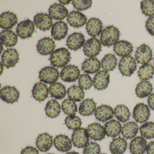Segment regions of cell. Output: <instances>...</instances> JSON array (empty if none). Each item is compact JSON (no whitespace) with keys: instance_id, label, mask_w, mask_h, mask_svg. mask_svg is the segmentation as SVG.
<instances>
[{"instance_id":"1","label":"cell","mask_w":154,"mask_h":154,"mask_svg":"<svg viewBox=\"0 0 154 154\" xmlns=\"http://www.w3.org/2000/svg\"><path fill=\"white\" fill-rule=\"evenodd\" d=\"M119 30L114 26H109L105 28L100 36V42L104 46L110 47L115 45L119 38Z\"/></svg>"},{"instance_id":"2","label":"cell","mask_w":154,"mask_h":154,"mask_svg":"<svg viewBox=\"0 0 154 154\" xmlns=\"http://www.w3.org/2000/svg\"><path fill=\"white\" fill-rule=\"evenodd\" d=\"M71 54L64 48H59L51 54L50 60L51 64L54 67H63L70 62Z\"/></svg>"},{"instance_id":"3","label":"cell","mask_w":154,"mask_h":154,"mask_svg":"<svg viewBox=\"0 0 154 154\" xmlns=\"http://www.w3.org/2000/svg\"><path fill=\"white\" fill-rule=\"evenodd\" d=\"M119 68L122 75L131 76L137 69L136 60L131 56L124 57L120 61Z\"/></svg>"},{"instance_id":"4","label":"cell","mask_w":154,"mask_h":154,"mask_svg":"<svg viewBox=\"0 0 154 154\" xmlns=\"http://www.w3.org/2000/svg\"><path fill=\"white\" fill-rule=\"evenodd\" d=\"M89 137L87 130L84 128H80L73 132L72 136V141L75 146L82 148L88 144Z\"/></svg>"},{"instance_id":"5","label":"cell","mask_w":154,"mask_h":154,"mask_svg":"<svg viewBox=\"0 0 154 154\" xmlns=\"http://www.w3.org/2000/svg\"><path fill=\"white\" fill-rule=\"evenodd\" d=\"M59 77L58 70L52 66L44 67L39 72V78L45 83L53 84L57 81Z\"/></svg>"},{"instance_id":"6","label":"cell","mask_w":154,"mask_h":154,"mask_svg":"<svg viewBox=\"0 0 154 154\" xmlns=\"http://www.w3.org/2000/svg\"><path fill=\"white\" fill-rule=\"evenodd\" d=\"M20 94L18 90L13 86L3 87L0 91V98L8 103H13L18 100Z\"/></svg>"},{"instance_id":"7","label":"cell","mask_w":154,"mask_h":154,"mask_svg":"<svg viewBox=\"0 0 154 154\" xmlns=\"http://www.w3.org/2000/svg\"><path fill=\"white\" fill-rule=\"evenodd\" d=\"M101 50L100 42L97 38H93L86 41L83 48L85 55L92 58L99 54Z\"/></svg>"},{"instance_id":"8","label":"cell","mask_w":154,"mask_h":154,"mask_svg":"<svg viewBox=\"0 0 154 154\" xmlns=\"http://www.w3.org/2000/svg\"><path fill=\"white\" fill-rule=\"evenodd\" d=\"M135 58L138 63L143 65L148 63L152 58L151 48L145 44L140 46L135 53Z\"/></svg>"},{"instance_id":"9","label":"cell","mask_w":154,"mask_h":154,"mask_svg":"<svg viewBox=\"0 0 154 154\" xmlns=\"http://www.w3.org/2000/svg\"><path fill=\"white\" fill-rule=\"evenodd\" d=\"M35 30L34 23L30 20H27L18 24L17 29V33L22 39H26L31 37Z\"/></svg>"},{"instance_id":"10","label":"cell","mask_w":154,"mask_h":154,"mask_svg":"<svg viewBox=\"0 0 154 154\" xmlns=\"http://www.w3.org/2000/svg\"><path fill=\"white\" fill-rule=\"evenodd\" d=\"M149 116L150 111L146 104L139 103L134 107L133 117L137 122L140 123L146 122L149 119Z\"/></svg>"},{"instance_id":"11","label":"cell","mask_w":154,"mask_h":154,"mask_svg":"<svg viewBox=\"0 0 154 154\" xmlns=\"http://www.w3.org/2000/svg\"><path fill=\"white\" fill-rule=\"evenodd\" d=\"M80 75V71L78 66L70 65L65 66L61 71V78L63 82H72L77 80Z\"/></svg>"},{"instance_id":"12","label":"cell","mask_w":154,"mask_h":154,"mask_svg":"<svg viewBox=\"0 0 154 154\" xmlns=\"http://www.w3.org/2000/svg\"><path fill=\"white\" fill-rule=\"evenodd\" d=\"M2 60L3 65L8 69L14 67L19 60L18 52L13 48L8 49L2 56Z\"/></svg>"},{"instance_id":"13","label":"cell","mask_w":154,"mask_h":154,"mask_svg":"<svg viewBox=\"0 0 154 154\" xmlns=\"http://www.w3.org/2000/svg\"><path fill=\"white\" fill-rule=\"evenodd\" d=\"M55 48L54 41L49 37H45L39 40L37 45L38 52L42 55L50 54Z\"/></svg>"},{"instance_id":"14","label":"cell","mask_w":154,"mask_h":154,"mask_svg":"<svg viewBox=\"0 0 154 154\" xmlns=\"http://www.w3.org/2000/svg\"><path fill=\"white\" fill-rule=\"evenodd\" d=\"M34 23L40 30H49L53 26V20L50 16L45 13H38L34 17Z\"/></svg>"},{"instance_id":"15","label":"cell","mask_w":154,"mask_h":154,"mask_svg":"<svg viewBox=\"0 0 154 154\" xmlns=\"http://www.w3.org/2000/svg\"><path fill=\"white\" fill-rule=\"evenodd\" d=\"M87 133L91 139L101 140L105 138L106 134L103 126L98 123L90 124L87 128Z\"/></svg>"},{"instance_id":"16","label":"cell","mask_w":154,"mask_h":154,"mask_svg":"<svg viewBox=\"0 0 154 154\" xmlns=\"http://www.w3.org/2000/svg\"><path fill=\"white\" fill-rule=\"evenodd\" d=\"M110 81V75L108 72L101 71L98 72L93 79V85L97 90H105L108 87Z\"/></svg>"},{"instance_id":"17","label":"cell","mask_w":154,"mask_h":154,"mask_svg":"<svg viewBox=\"0 0 154 154\" xmlns=\"http://www.w3.org/2000/svg\"><path fill=\"white\" fill-rule=\"evenodd\" d=\"M85 37L82 33H74L68 36L66 40V46L69 49L76 51L83 46Z\"/></svg>"},{"instance_id":"18","label":"cell","mask_w":154,"mask_h":154,"mask_svg":"<svg viewBox=\"0 0 154 154\" xmlns=\"http://www.w3.org/2000/svg\"><path fill=\"white\" fill-rule=\"evenodd\" d=\"M67 24L64 21H58L54 24L51 30V35L56 40H61L66 36L68 33Z\"/></svg>"},{"instance_id":"19","label":"cell","mask_w":154,"mask_h":154,"mask_svg":"<svg viewBox=\"0 0 154 154\" xmlns=\"http://www.w3.org/2000/svg\"><path fill=\"white\" fill-rule=\"evenodd\" d=\"M87 20L85 15L77 11H73L69 13L67 19V22L71 26L77 28L84 26Z\"/></svg>"},{"instance_id":"20","label":"cell","mask_w":154,"mask_h":154,"mask_svg":"<svg viewBox=\"0 0 154 154\" xmlns=\"http://www.w3.org/2000/svg\"><path fill=\"white\" fill-rule=\"evenodd\" d=\"M146 139L142 137H137L130 144V151L132 154H143L147 149Z\"/></svg>"},{"instance_id":"21","label":"cell","mask_w":154,"mask_h":154,"mask_svg":"<svg viewBox=\"0 0 154 154\" xmlns=\"http://www.w3.org/2000/svg\"><path fill=\"white\" fill-rule=\"evenodd\" d=\"M114 112L110 106L107 105H102L98 107L95 111V118L99 121H107L113 117Z\"/></svg>"},{"instance_id":"22","label":"cell","mask_w":154,"mask_h":154,"mask_svg":"<svg viewBox=\"0 0 154 154\" xmlns=\"http://www.w3.org/2000/svg\"><path fill=\"white\" fill-rule=\"evenodd\" d=\"M53 137L48 133L40 134L36 140V146L42 152H45L49 150L53 146Z\"/></svg>"},{"instance_id":"23","label":"cell","mask_w":154,"mask_h":154,"mask_svg":"<svg viewBox=\"0 0 154 154\" xmlns=\"http://www.w3.org/2000/svg\"><path fill=\"white\" fill-rule=\"evenodd\" d=\"M103 28V24L100 20L96 18H92L86 24V29L88 35L93 37H97L100 35Z\"/></svg>"},{"instance_id":"24","label":"cell","mask_w":154,"mask_h":154,"mask_svg":"<svg viewBox=\"0 0 154 154\" xmlns=\"http://www.w3.org/2000/svg\"><path fill=\"white\" fill-rule=\"evenodd\" d=\"M17 17L12 12H6L0 17V26L3 29L12 28L17 23Z\"/></svg>"},{"instance_id":"25","label":"cell","mask_w":154,"mask_h":154,"mask_svg":"<svg viewBox=\"0 0 154 154\" xmlns=\"http://www.w3.org/2000/svg\"><path fill=\"white\" fill-rule=\"evenodd\" d=\"M133 48L131 43L125 40H121L114 45L113 51L117 55L124 57L128 56L133 52Z\"/></svg>"},{"instance_id":"26","label":"cell","mask_w":154,"mask_h":154,"mask_svg":"<svg viewBox=\"0 0 154 154\" xmlns=\"http://www.w3.org/2000/svg\"><path fill=\"white\" fill-rule=\"evenodd\" d=\"M54 143L57 149L61 152H67L72 149V141L66 135H57L55 137Z\"/></svg>"},{"instance_id":"27","label":"cell","mask_w":154,"mask_h":154,"mask_svg":"<svg viewBox=\"0 0 154 154\" xmlns=\"http://www.w3.org/2000/svg\"><path fill=\"white\" fill-rule=\"evenodd\" d=\"M48 12L50 17L56 20H63L68 13V10L64 6L57 3L50 7Z\"/></svg>"},{"instance_id":"28","label":"cell","mask_w":154,"mask_h":154,"mask_svg":"<svg viewBox=\"0 0 154 154\" xmlns=\"http://www.w3.org/2000/svg\"><path fill=\"white\" fill-rule=\"evenodd\" d=\"M32 92L34 99L39 102L44 101L48 97V89L43 83L37 82L34 85Z\"/></svg>"},{"instance_id":"29","label":"cell","mask_w":154,"mask_h":154,"mask_svg":"<svg viewBox=\"0 0 154 154\" xmlns=\"http://www.w3.org/2000/svg\"><path fill=\"white\" fill-rule=\"evenodd\" d=\"M101 67L100 61L96 58H90L86 59L82 65V70L85 73L94 74L100 70Z\"/></svg>"},{"instance_id":"30","label":"cell","mask_w":154,"mask_h":154,"mask_svg":"<svg viewBox=\"0 0 154 154\" xmlns=\"http://www.w3.org/2000/svg\"><path fill=\"white\" fill-rule=\"evenodd\" d=\"M104 129L108 137H115L120 134L122 128L119 122L112 119L109 121L105 124Z\"/></svg>"},{"instance_id":"31","label":"cell","mask_w":154,"mask_h":154,"mask_svg":"<svg viewBox=\"0 0 154 154\" xmlns=\"http://www.w3.org/2000/svg\"><path fill=\"white\" fill-rule=\"evenodd\" d=\"M127 142L123 138L113 139L110 145V150L112 154H122L126 151Z\"/></svg>"},{"instance_id":"32","label":"cell","mask_w":154,"mask_h":154,"mask_svg":"<svg viewBox=\"0 0 154 154\" xmlns=\"http://www.w3.org/2000/svg\"><path fill=\"white\" fill-rule=\"evenodd\" d=\"M0 39L2 43L9 47L14 46L18 41L17 35L10 30L2 31L0 34Z\"/></svg>"},{"instance_id":"33","label":"cell","mask_w":154,"mask_h":154,"mask_svg":"<svg viewBox=\"0 0 154 154\" xmlns=\"http://www.w3.org/2000/svg\"><path fill=\"white\" fill-rule=\"evenodd\" d=\"M96 107V103L93 99H86L80 104L79 109V113L82 116H90L95 111Z\"/></svg>"},{"instance_id":"34","label":"cell","mask_w":154,"mask_h":154,"mask_svg":"<svg viewBox=\"0 0 154 154\" xmlns=\"http://www.w3.org/2000/svg\"><path fill=\"white\" fill-rule=\"evenodd\" d=\"M153 88L148 81H142L138 84L135 89L136 95L140 98H144L150 95Z\"/></svg>"},{"instance_id":"35","label":"cell","mask_w":154,"mask_h":154,"mask_svg":"<svg viewBox=\"0 0 154 154\" xmlns=\"http://www.w3.org/2000/svg\"><path fill=\"white\" fill-rule=\"evenodd\" d=\"M49 90L51 96L57 100L63 99L66 95L65 86L61 83L55 82L52 84Z\"/></svg>"},{"instance_id":"36","label":"cell","mask_w":154,"mask_h":154,"mask_svg":"<svg viewBox=\"0 0 154 154\" xmlns=\"http://www.w3.org/2000/svg\"><path fill=\"white\" fill-rule=\"evenodd\" d=\"M46 114L49 118L54 119L58 117L61 112V106L59 103L54 100H49L45 109Z\"/></svg>"},{"instance_id":"37","label":"cell","mask_w":154,"mask_h":154,"mask_svg":"<svg viewBox=\"0 0 154 154\" xmlns=\"http://www.w3.org/2000/svg\"><path fill=\"white\" fill-rule=\"evenodd\" d=\"M138 126L136 122H130L126 123L122 128V134L127 139L134 137L138 131Z\"/></svg>"},{"instance_id":"38","label":"cell","mask_w":154,"mask_h":154,"mask_svg":"<svg viewBox=\"0 0 154 154\" xmlns=\"http://www.w3.org/2000/svg\"><path fill=\"white\" fill-rule=\"evenodd\" d=\"M114 115L116 119L122 122H126L130 117V112L128 108L123 104L116 106L114 109Z\"/></svg>"},{"instance_id":"39","label":"cell","mask_w":154,"mask_h":154,"mask_svg":"<svg viewBox=\"0 0 154 154\" xmlns=\"http://www.w3.org/2000/svg\"><path fill=\"white\" fill-rule=\"evenodd\" d=\"M117 59L113 54L106 55L102 60V67L106 72L112 71L117 66Z\"/></svg>"},{"instance_id":"40","label":"cell","mask_w":154,"mask_h":154,"mask_svg":"<svg viewBox=\"0 0 154 154\" xmlns=\"http://www.w3.org/2000/svg\"><path fill=\"white\" fill-rule=\"evenodd\" d=\"M154 68L151 64H147L140 66L138 71V76L140 80L146 81L153 78Z\"/></svg>"},{"instance_id":"41","label":"cell","mask_w":154,"mask_h":154,"mask_svg":"<svg viewBox=\"0 0 154 154\" xmlns=\"http://www.w3.org/2000/svg\"><path fill=\"white\" fill-rule=\"evenodd\" d=\"M67 92L68 97L75 101H81L84 98V92L80 86L72 85L69 88Z\"/></svg>"},{"instance_id":"42","label":"cell","mask_w":154,"mask_h":154,"mask_svg":"<svg viewBox=\"0 0 154 154\" xmlns=\"http://www.w3.org/2000/svg\"><path fill=\"white\" fill-rule=\"evenodd\" d=\"M62 108L64 113L68 115H75L77 111V105L71 99L64 100L62 103Z\"/></svg>"},{"instance_id":"43","label":"cell","mask_w":154,"mask_h":154,"mask_svg":"<svg viewBox=\"0 0 154 154\" xmlns=\"http://www.w3.org/2000/svg\"><path fill=\"white\" fill-rule=\"evenodd\" d=\"M140 134L146 139L154 138V122H147L141 125L140 128Z\"/></svg>"},{"instance_id":"44","label":"cell","mask_w":154,"mask_h":154,"mask_svg":"<svg viewBox=\"0 0 154 154\" xmlns=\"http://www.w3.org/2000/svg\"><path fill=\"white\" fill-rule=\"evenodd\" d=\"M65 123L68 128L75 130L80 128L82 124L81 119L75 115H70L66 117L65 120Z\"/></svg>"},{"instance_id":"45","label":"cell","mask_w":154,"mask_h":154,"mask_svg":"<svg viewBox=\"0 0 154 154\" xmlns=\"http://www.w3.org/2000/svg\"><path fill=\"white\" fill-rule=\"evenodd\" d=\"M142 13L147 17L154 15V1L153 0H143L140 2Z\"/></svg>"},{"instance_id":"46","label":"cell","mask_w":154,"mask_h":154,"mask_svg":"<svg viewBox=\"0 0 154 154\" xmlns=\"http://www.w3.org/2000/svg\"><path fill=\"white\" fill-rule=\"evenodd\" d=\"M78 83L79 86L82 89L85 90H89L92 85V80L89 75L85 74L80 75Z\"/></svg>"},{"instance_id":"47","label":"cell","mask_w":154,"mask_h":154,"mask_svg":"<svg viewBox=\"0 0 154 154\" xmlns=\"http://www.w3.org/2000/svg\"><path fill=\"white\" fill-rule=\"evenodd\" d=\"M72 3L75 8L76 9L79 11H84L90 8L91 7L92 1L91 0H74L72 1Z\"/></svg>"},{"instance_id":"48","label":"cell","mask_w":154,"mask_h":154,"mask_svg":"<svg viewBox=\"0 0 154 154\" xmlns=\"http://www.w3.org/2000/svg\"><path fill=\"white\" fill-rule=\"evenodd\" d=\"M100 145L96 142H91L85 146L83 154H100Z\"/></svg>"},{"instance_id":"49","label":"cell","mask_w":154,"mask_h":154,"mask_svg":"<svg viewBox=\"0 0 154 154\" xmlns=\"http://www.w3.org/2000/svg\"><path fill=\"white\" fill-rule=\"evenodd\" d=\"M146 30L151 36H154V17H150L146 22Z\"/></svg>"},{"instance_id":"50","label":"cell","mask_w":154,"mask_h":154,"mask_svg":"<svg viewBox=\"0 0 154 154\" xmlns=\"http://www.w3.org/2000/svg\"><path fill=\"white\" fill-rule=\"evenodd\" d=\"M21 154H39V152L34 147L27 146L22 149Z\"/></svg>"},{"instance_id":"51","label":"cell","mask_w":154,"mask_h":154,"mask_svg":"<svg viewBox=\"0 0 154 154\" xmlns=\"http://www.w3.org/2000/svg\"><path fill=\"white\" fill-rule=\"evenodd\" d=\"M147 154H154V141H151L148 144L146 149Z\"/></svg>"},{"instance_id":"52","label":"cell","mask_w":154,"mask_h":154,"mask_svg":"<svg viewBox=\"0 0 154 154\" xmlns=\"http://www.w3.org/2000/svg\"><path fill=\"white\" fill-rule=\"evenodd\" d=\"M148 103L150 109L154 111V93L149 95L148 99Z\"/></svg>"},{"instance_id":"53","label":"cell","mask_w":154,"mask_h":154,"mask_svg":"<svg viewBox=\"0 0 154 154\" xmlns=\"http://www.w3.org/2000/svg\"><path fill=\"white\" fill-rule=\"evenodd\" d=\"M71 1H59V2L60 3H62L63 4H68L70 3V2H71Z\"/></svg>"},{"instance_id":"54","label":"cell","mask_w":154,"mask_h":154,"mask_svg":"<svg viewBox=\"0 0 154 154\" xmlns=\"http://www.w3.org/2000/svg\"><path fill=\"white\" fill-rule=\"evenodd\" d=\"M66 154H80L78 152H75V151H72V152H69L66 153Z\"/></svg>"},{"instance_id":"55","label":"cell","mask_w":154,"mask_h":154,"mask_svg":"<svg viewBox=\"0 0 154 154\" xmlns=\"http://www.w3.org/2000/svg\"><path fill=\"white\" fill-rule=\"evenodd\" d=\"M53 154V153H48V154Z\"/></svg>"},{"instance_id":"56","label":"cell","mask_w":154,"mask_h":154,"mask_svg":"<svg viewBox=\"0 0 154 154\" xmlns=\"http://www.w3.org/2000/svg\"></svg>"},{"instance_id":"57","label":"cell","mask_w":154,"mask_h":154,"mask_svg":"<svg viewBox=\"0 0 154 154\" xmlns=\"http://www.w3.org/2000/svg\"></svg>"}]
</instances>
